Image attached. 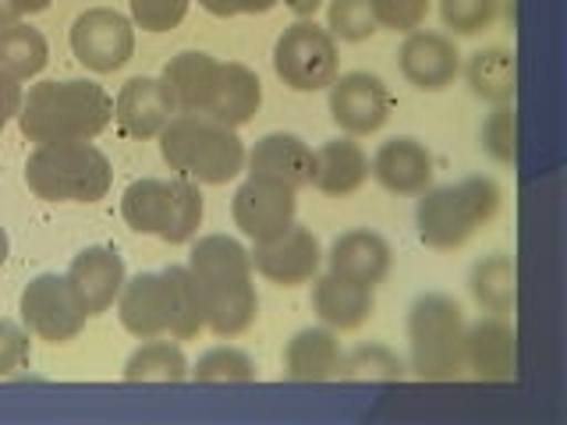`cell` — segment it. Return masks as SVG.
<instances>
[{"label":"cell","mask_w":567,"mask_h":425,"mask_svg":"<svg viewBox=\"0 0 567 425\" xmlns=\"http://www.w3.org/2000/svg\"><path fill=\"white\" fill-rule=\"evenodd\" d=\"M465 309L451 294H419L408 312V348L419 380H457L465 372Z\"/></svg>","instance_id":"cell-5"},{"label":"cell","mask_w":567,"mask_h":425,"mask_svg":"<svg viewBox=\"0 0 567 425\" xmlns=\"http://www.w3.org/2000/svg\"><path fill=\"white\" fill-rule=\"evenodd\" d=\"M369 174L390 195H422L425 188H433V153L412 135L386 138L369 159Z\"/></svg>","instance_id":"cell-18"},{"label":"cell","mask_w":567,"mask_h":425,"mask_svg":"<svg viewBox=\"0 0 567 425\" xmlns=\"http://www.w3.org/2000/svg\"><path fill=\"white\" fill-rule=\"evenodd\" d=\"M327 266H330V273L377 291L386 280L390 266H394V252H390V241L383 235L359 227V230H348V235H341L330 245Z\"/></svg>","instance_id":"cell-20"},{"label":"cell","mask_w":567,"mask_h":425,"mask_svg":"<svg viewBox=\"0 0 567 425\" xmlns=\"http://www.w3.org/2000/svg\"><path fill=\"white\" fill-rule=\"evenodd\" d=\"M203 227V191L195 182H185L177 177L174 182V203H171V220L164 227V238L167 245H188Z\"/></svg>","instance_id":"cell-36"},{"label":"cell","mask_w":567,"mask_h":425,"mask_svg":"<svg viewBox=\"0 0 567 425\" xmlns=\"http://www.w3.org/2000/svg\"><path fill=\"white\" fill-rule=\"evenodd\" d=\"M468 291L475 298V305L489 315L514 312V301H518V270H514V259L511 256L478 259L468 273Z\"/></svg>","instance_id":"cell-27"},{"label":"cell","mask_w":567,"mask_h":425,"mask_svg":"<svg viewBox=\"0 0 567 425\" xmlns=\"http://www.w3.org/2000/svg\"><path fill=\"white\" fill-rule=\"evenodd\" d=\"M245 167L252 182L301 191L312 182V146L291 132L262 135L252 146V153H245Z\"/></svg>","instance_id":"cell-15"},{"label":"cell","mask_w":567,"mask_h":425,"mask_svg":"<svg viewBox=\"0 0 567 425\" xmlns=\"http://www.w3.org/2000/svg\"><path fill=\"white\" fill-rule=\"evenodd\" d=\"M185 266L192 273H256L252 259H248V248L227 235H206L199 241H192Z\"/></svg>","instance_id":"cell-31"},{"label":"cell","mask_w":567,"mask_h":425,"mask_svg":"<svg viewBox=\"0 0 567 425\" xmlns=\"http://www.w3.org/2000/svg\"><path fill=\"white\" fill-rule=\"evenodd\" d=\"M280 4H288V11H295L298 18H312L323 8V0H280Z\"/></svg>","instance_id":"cell-44"},{"label":"cell","mask_w":567,"mask_h":425,"mask_svg":"<svg viewBox=\"0 0 567 425\" xmlns=\"http://www.w3.org/2000/svg\"><path fill=\"white\" fill-rule=\"evenodd\" d=\"M185 376H188L185 351L171 341H156V336H150V344L132 351V359L124 362V380L128 383H182Z\"/></svg>","instance_id":"cell-29"},{"label":"cell","mask_w":567,"mask_h":425,"mask_svg":"<svg viewBox=\"0 0 567 425\" xmlns=\"http://www.w3.org/2000/svg\"><path fill=\"white\" fill-rule=\"evenodd\" d=\"M117 315L121 326L138 341L150 336H171L174 326V283L164 273H138L124 280L117 294Z\"/></svg>","instance_id":"cell-12"},{"label":"cell","mask_w":567,"mask_h":425,"mask_svg":"<svg viewBox=\"0 0 567 425\" xmlns=\"http://www.w3.org/2000/svg\"><path fill=\"white\" fill-rule=\"evenodd\" d=\"M8 252H11V241H8V230L0 227V266L8 262Z\"/></svg>","instance_id":"cell-47"},{"label":"cell","mask_w":567,"mask_h":425,"mask_svg":"<svg viewBox=\"0 0 567 425\" xmlns=\"http://www.w3.org/2000/svg\"><path fill=\"white\" fill-rule=\"evenodd\" d=\"M203 291L206 330L217 336H241L259 315L252 273H192Z\"/></svg>","instance_id":"cell-11"},{"label":"cell","mask_w":567,"mask_h":425,"mask_svg":"<svg viewBox=\"0 0 567 425\" xmlns=\"http://www.w3.org/2000/svg\"><path fill=\"white\" fill-rule=\"evenodd\" d=\"M188 0H132V22L146 32H171L185 22Z\"/></svg>","instance_id":"cell-39"},{"label":"cell","mask_w":567,"mask_h":425,"mask_svg":"<svg viewBox=\"0 0 567 425\" xmlns=\"http://www.w3.org/2000/svg\"><path fill=\"white\" fill-rule=\"evenodd\" d=\"M483 149L496 164H514L518 159V111L511 103L493 106V114L483 124Z\"/></svg>","instance_id":"cell-37"},{"label":"cell","mask_w":567,"mask_h":425,"mask_svg":"<svg viewBox=\"0 0 567 425\" xmlns=\"http://www.w3.org/2000/svg\"><path fill=\"white\" fill-rule=\"evenodd\" d=\"M167 277L174 283V341H192L206 330V309H203V291L195 283L188 266H167Z\"/></svg>","instance_id":"cell-32"},{"label":"cell","mask_w":567,"mask_h":425,"mask_svg":"<svg viewBox=\"0 0 567 425\" xmlns=\"http://www.w3.org/2000/svg\"><path fill=\"white\" fill-rule=\"evenodd\" d=\"M369 182V156L351 135L330 138L319 149H312V188H319L330 199H348Z\"/></svg>","instance_id":"cell-23"},{"label":"cell","mask_w":567,"mask_h":425,"mask_svg":"<svg viewBox=\"0 0 567 425\" xmlns=\"http://www.w3.org/2000/svg\"><path fill=\"white\" fill-rule=\"evenodd\" d=\"M401 75L422 93H443L461 75V53L451 35L443 32H408L398 53Z\"/></svg>","instance_id":"cell-16"},{"label":"cell","mask_w":567,"mask_h":425,"mask_svg":"<svg viewBox=\"0 0 567 425\" xmlns=\"http://www.w3.org/2000/svg\"><path fill=\"white\" fill-rule=\"evenodd\" d=\"M465 369L472 376L504 383L518 376V333L501 315H486L465 326Z\"/></svg>","instance_id":"cell-19"},{"label":"cell","mask_w":567,"mask_h":425,"mask_svg":"<svg viewBox=\"0 0 567 425\" xmlns=\"http://www.w3.org/2000/svg\"><path fill=\"white\" fill-rule=\"evenodd\" d=\"M341 380L351 383H398L404 380V362L386 344H362L341 362Z\"/></svg>","instance_id":"cell-33"},{"label":"cell","mask_w":567,"mask_h":425,"mask_svg":"<svg viewBox=\"0 0 567 425\" xmlns=\"http://www.w3.org/2000/svg\"><path fill=\"white\" fill-rule=\"evenodd\" d=\"M377 4V25L390 32H415L425 14H430V0H372Z\"/></svg>","instance_id":"cell-40"},{"label":"cell","mask_w":567,"mask_h":425,"mask_svg":"<svg viewBox=\"0 0 567 425\" xmlns=\"http://www.w3.org/2000/svg\"><path fill=\"white\" fill-rule=\"evenodd\" d=\"M18 312L29 333H35L47 344H68L85 330V305L79 301L75 288L68 277L58 273H40L25 283L22 298H18Z\"/></svg>","instance_id":"cell-7"},{"label":"cell","mask_w":567,"mask_h":425,"mask_svg":"<svg viewBox=\"0 0 567 425\" xmlns=\"http://www.w3.org/2000/svg\"><path fill=\"white\" fill-rule=\"evenodd\" d=\"M174 114L177 111L164 79H128L114 100V121L128 138H159V132L167 128Z\"/></svg>","instance_id":"cell-17"},{"label":"cell","mask_w":567,"mask_h":425,"mask_svg":"<svg viewBox=\"0 0 567 425\" xmlns=\"http://www.w3.org/2000/svg\"><path fill=\"white\" fill-rule=\"evenodd\" d=\"M280 0H199V8L217 14V18H235V14H266L274 11Z\"/></svg>","instance_id":"cell-42"},{"label":"cell","mask_w":567,"mask_h":425,"mask_svg":"<svg viewBox=\"0 0 567 425\" xmlns=\"http://www.w3.org/2000/svg\"><path fill=\"white\" fill-rule=\"evenodd\" d=\"M50 61V46L43 40L40 29H32L25 22H14L0 32V68L14 75L18 82L35 79Z\"/></svg>","instance_id":"cell-30"},{"label":"cell","mask_w":567,"mask_h":425,"mask_svg":"<svg viewBox=\"0 0 567 425\" xmlns=\"http://www.w3.org/2000/svg\"><path fill=\"white\" fill-rule=\"evenodd\" d=\"M312 312L319 315V323L337 330V333H351L362 330L372 312H377V298L369 288L354 280H344L337 273H323L312 280Z\"/></svg>","instance_id":"cell-22"},{"label":"cell","mask_w":567,"mask_h":425,"mask_svg":"<svg viewBox=\"0 0 567 425\" xmlns=\"http://www.w3.org/2000/svg\"><path fill=\"white\" fill-rule=\"evenodd\" d=\"M501 203L504 191L493 177H465L457 185L425 188L415 209L419 238L433 252H454L501 212Z\"/></svg>","instance_id":"cell-3"},{"label":"cell","mask_w":567,"mask_h":425,"mask_svg":"<svg viewBox=\"0 0 567 425\" xmlns=\"http://www.w3.org/2000/svg\"><path fill=\"white\" fill-rule=\"evenodd\" d=\"M114 167L93 142H43L25 159V185L43 203H100Z\"/></svg>","instance_id":"cell-4"},{"label":"cell","mask_w":567,"mask_h":425,"mask_svg":"<svg viewBox=\"0 0 567 425\" xmlns=\"http://www.w3.org/2000/svg\"><path fill=\"white\" fill-rule=\"evenodd\" d=\"M188 376L199 383H252L259 376V369L238 348H209L203 359L188 369Z\"/></svg>","instance_id":"cell-35"},{"label":"cell","mask_w":567,"mask_h":425,"mask_svg":"<svg viewBox=\"0 0 567 425\" xmlns=\"http://www.w3.org/2000/svg\"><path fill=\"white\" fill-rule=\"evenodd\" d=\"M274 71L295 93H319V89H330L333 79L341 75V50H337V40L327 29L301 18L291 29H284V35L277 40Z\"/></svg>","instance_id":"cell-6"},{"label":"cell","mask_w":567,"mask_h":425,"mask_svg":"<svg viewBox=\"0 0 567 425\" xmlns=\"http://www.w3.org/2000/svg\"><path fill=\"white\" fill-rule=\"evenodd\" d=\"M248 259H252V270L277 288H301V283H312L319 277L323 248H319V238L309 227L295 224L280 238L252 245Z\"/></svg>","instance_id":"cell-10"},{"label":"cell","mask_w":567,"mask_h":425,"mask_svg":"<svg viewBox=\"0 0 567 425\" xmlns=\"http://www.w3.org/2000/svg\"><path fill=\"white\" fill-rule=\"evenodd\" d=\"M22 100H25L22 82L0 68V132H4L18 114H22Z\"/></svg>","instance_id":"cell-43"},{"label":"cell","mask_w":567,"mask_h":425,"mask_svg":"<svg viewBox=\"0 0 567 425\" xmlns=\"http://www.w3.org/2000/svg\"><path fill=\"white\" fill-rule=\"evenodd\" d=\"M327 32L344 43H365L377 35V4L372 0H330L327 8Z\"/></svg>","instance_id":"cell-34"},{"label":"cell","mask_w":567,"mask_h":425,"mask_svg":"<svg viewBox=\"0 0 567 425\" xmlns=\"http://www.w3.org/2000/svg\"><path fill=\"white\" fill-rule=\"evenodd\" d=\"M22 22V14H18V8L11 4V0H0V32H4L8 25Z\"/></svg>","instance_id":"cell-45"},{"label":"cell","mask_w":567,"mask_h":425,"mask_svg":"<svg viewBox=\"0 0 567 425\" xmlns=\"http://www.w3.org/2000/svg\"><path fill=\"white\" fill-rule=\"evenodd\" d=\"M259 103H262V82L256 71L238 61H217L199 114L227 124V128H241V124H248L259 114Z\"/></svg>","instance_id":"cell-14"},{"label":"cell","mask_w":567,"mask_h":425,"mask_svg":"<svg viewBox=\"0 0 567 425\" xmlns=\"http://www.w3.org/2000/svg\"><path fill=\"white\" fill-rule=\"evenodd\" d=\"M465 79L478 100L501 106V103H511L514 93H518V61H514V53L504 46L478 50L472 53Z\"/></svg>","instance_id":"cell-26"},{"label":"cell","mask_w":567,"mask_h":425,"mask_svg":"<svg viewBox=\"0 0 567 425\" xmlns=\"http://www.w3.org/2000/svg\"><path fill=\"white\" fill-rule=\"evenodd\" d=\"M32 359L29 330L18 326L14 319H0V380L14 376L18 369H25Z\"/></svg>","instance_id":"cell-41"},{"label":"cell","mask_w":567,"mask_h":425,"mask_svg":"<svg viewBox=\"0 0 567 425\" xmlns=\"http://www.w3.org/2000/svg\"><path fill=\"white\" fill-rule=\"evenodd\" d=\"M298 191L266 185V182H248L235 191V203H230V217H235V227L241 235L259 245V241H274L284 230L295 227L298 217Z\"/></svg>","instance_id":"cell-13"},{"label":"cell","mask_w":567,"mask_h":425,"mask_svg":"<svg viewBox=\"0 0 567 425\" xmlns=\"http://www.w3.org/2000/svg\"><path fill=\"white\" fill-rule=\"evenodd\" d=\"M213 64H217V58H209V53H203V50H185V53H177V58L167 61L159 79H164L177 114H199L209 75H213Z\"/></svg>","instance_id":"cell-28"},{"label":"cell","mask_w":567,"mask_h":425,"mask_svg":"<svg viewBox=\"0 0 567 425\" xmlns=\"http://www.w3.org/2000/svg\"><path fill=\"white\" fill-rule=\"evenodd\" d=\"M164 164L195 185H227L245 170V142L238 128L203 117V114H174L159 132Z\"/></svg>","instance_id":"cell-2"},{"label":"cell","mask_w":567,"mask_h":425,"mask_svg":"<svg viewBox=\"0 0 567 425\" xmlns=\"http://www.w3.org/2000/svg\"><path fill=\"white\" fill-rule=\"evenodd\" d=\"M71 53L96 75H111L124 68L135 53V29L121 11L93 8L82 11L71 25Z\"/></svg>","instance_id":"cell-9"},{"label":"cell","mask_w":567,"mask_h":425,"mask_svg":"<svg viewBox=\"0 0 567 425\" xmlns=\"http://www.w3.org/2000/svg\"><path fill=\"white\" fill-rule=\"evenodd\" d=\"M11 4L18 8V14H40V11H47L50 8V0H11Z\"/></svg>","instance_id":"cell-46"},{"label":"cell","mask_w":567,"mask_h":425,"mask_svg":"<svg viewBox=\"0 0 567 425\" xmlns=\"http://www.w3.org/2000/svg\"><path fill=\"white\" fill-rule=\"evenodd\" d=\"M68 283L75 288L79 301L85 305L89 319L103 315L106 309H114V301L124 288V259L111 248H82L68 266Z\"/></svg>","instance_id":"cell-21"},{"label":"cell","mask_w":567,"mask_h":425,"mask_svg":"<svg viewBox=\"0 0 567 425\" xmlns=\"http://www.w3.org/2000/svg\"><path fill=\"white\" fill-rule=\"evenodd\" d=\"M496 4H501V0H440V18L451 32L475 35L493 25Z\"/></svg>","instance_id":"cell-38"},{"label":"cell","mask_w":567,"mask_h":425,"mask_svg":"<svg viewBox=\"0 0 567 425\" xmlns=\"http://www.w3.org/2000/svg\"><path fill=\"white\" fill-rule=\"evenodd\" d=\"M344 351L337 341V330L330 326H309L298 330L288 348H284V376L295 383H323L341 376Z\"/></svg>","instance_id":"cell-24"},{"label":"cell","mask_w":567,"mask_h":425,"mask_svg":"<svg viewBox=\"0 0 567 425\" xmlns=\"http://www.w3.org/2000/svg\"><path fill=\"white\" fill-rule=\"evenodd\" d=\"M171 203H174V182H159V177H142L132 182L121 195V217L138 235H164L171 220Z\"/></svg>","instance_id":"cell-25"},{"label":"cell","mask_w":567,"mask_h":425,"mask_svg":"<svg viewBox=\"0 0 567 425\" xmlns=\"http://www.w3.org/2000/svg\"><path fill=\"white\" fill-rule=\"evenodd\" d=\"M114 117V100L89 79L40 82L22 100L18 128L29 142H93Z\"/></svg>","instance_id":"cell-1"},{"label":"cell","mask_w":567,"mask_h":425,"mask_svg":"<svg viewBox=\"0 0 567 425\" xmlns=\"http://www.w3.org/2000/svg\"><path fill=\"white\" fill-rule=\"evenodd\" d=\"M394 114V96L380 75L372 71H348L330 85V117L351 138L377 135Z\"/></svg>","instance_id":"cell-8"}]
</instances>
